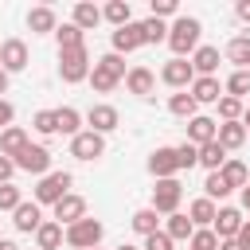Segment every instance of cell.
I'll return each mask as SVG.
<instances>
[{"label": "cell", "instance_id": "6da1fadb", "mask_svg": "<svg viewBox=\"0 0 250 250\" xmlns=\"http://www.w3.org/2000/svg\"><path fill=\"white\" fill-rule=\"evenodd\" d=\"M199 35H203V23L195 16H176V23L168 27V47L176 51V59H184L188 51L199 47Z\"/></svg>", "mask_w": 250, "mask_h": 250}, {"label": "cell", "instance_id": "7a4b0ae2", "mask_svg": "<svg viewBox=\"0 0 250 250\" xmlns=\"http://www.w3.org/2000/svg\"><path fill=\"white\" fill-rule=\"evenodd\" d=\"M121 78H125V59H121V55H113V51H109V55H102V59L90 66V86H94L98 94H109Z\"/></svg>", "mask_w": 250, "mask_h": 250}, {"label": "cell", "instance_id": "3957f363", "mask_svg": "<svg viewBox=\"0 0 250 250\" xmlns=\"http://www.w3.org/2000/svg\"><path fill=\"white\" fill-rule=\"evenodd\" d=\"M62 238H66V246H74V250H94V246L102 242V223L86 215V219L70 223V227L62 230Z\"/></svg>", "mask_w": 250, "mask_h": 250}, {"label": "cell", "instance_id": "277c9868", "mask_svg": "<svg viewBox=\"0 0 250 250\" xmlns=\"http://www.w3.org/2000/svg\"><path fill=\"white\" fill-rule=\"evenodd\" d=\"M180 199H184V184L176 176L172 180H156V188H152V211L156 215H176Z\"/></svg>", "mask_w": 250, "mask_h": 250}, {"label": "cell", "instance_id": "5b68a950", "mask_svg": "<svg viewBox=\"0 0 250 250\" xmlns=\"http://www.w3.org/2000/svg\"><path fill=\"white\" fill-rule=\"evenodd\" d=\"M59 74H62V82H82V78H90V55H86V47H74V51H59Z\"/></svg>", "mask_w": 250, "mask_h": 250}, {"label": "cell", "instance_id": "8992f818", "mask_svg": "<svg viewBox=\"0 0 250 250\" xmlns=\"http://www.w3.org/2000/svg\"><path fill=\"white\" fill-rule=\"evenodd\" d=\"M70 172H47L43 180H39V188H35V203H59L62 195H70Z\"/></svg>", "mask_w": 250, "mask_h": 250}, {"label": "cell", "instance_id": "52a82bcc", "mask_svg": "<svg viewBox=\"0 0 250 250\" xmlns=\"http://www.w3.org/2000/svg\"><path fill=\"white\" fill-rule=\"evenodd\" d=\"M12 164H16L20 172H31V176H47V172H51V152H47L43 145H31V141H27V148H23L20 156H12Z\"/></svg>", "mask_w": 250, "mask_h": 250}, {"label": "cell", "instance_id": "ba28073f", "mask_svg": "<svg viewBox=\"0 0 250 250\" xmlns=\"http://www.w3.org/2000/svg\"><path fill=\"white\" fill-rule=\"evenodd\" d=\"M160 82L172 86V90H188V86L195 82V70H191L188 59H168V62L160 66Z\"/></svg>", "mask_w": 250, "mask_h": 250}, {"label": "cell", "instance_id": "9c48e42d", "mask_svg": "<svg viewBox=\"0 0 250 250\" xmlns=\"http://www.w3.org/2000/svg\"><path fill=\"white\" fill-rule=\"evenodd\" d=\"M27 66V43L23 39H4L0 43V70L4 74H16Z\"/></svg>", "mask_w": 250, "mask_h": 250}, {"label": "cell", "instance_id": "30bf717a", "mask_svg": "<svg viewBox=\"0 0 250 250\" xmlns=\"http://www.w3.org/2000/svg\"><path fill=\"white\" fill-rule=\"evenodd\" d=\"M242 211L238 207H219V215H215V223H211V230H215V238L223 242V238H238V230H242Z\"/></svg>", "mask_w": 250, "mask_h": 250}, {"label": "cell", "instance_id": "8fae6325", "mask_svg": "<svg viewBox=\"0 0 250 250\" xmlns=\"http://www.w3.org/2000/svg\"><path fill=\"white\" fill-rule=\"evenodd\" d=\"M117 121H121V113L113 109V105H90L86 109V125H90V133H113L117 129Z\"/></svg>", "mask_w": 250, "mask_h": 250}, {"label": "cell", "instance_id": "7c38bea8", "mask_svg": "<svg viewBox=\"0 0 250 250\" xmlns=\"http://www.w3.org/2000/svg\"><path fill=\"white\" fill-rule=\"evenodd\" d=\"M105 152V141L98 137V133H78V137H70V156H78V160H98Z\"/></svg>", "mask_w": 250, "mask_h": 250}, {"label": "cell", "instance_id": "4fadbf2b", "mask_svg": "<svg viewBox=\"0 0 250 250\" xmlns=\"http://www.w3.org/2000/svg\"><path fill=\"white\" fill-rule=\"evenodd\" d=\"M78 219H86V199L70 191V195H62V199L55 203V223H59V227H62V223L70 227V223H78Z\"/></svg>", "mask_w": 250, "mask_h": 250}, {"label": "cell", "instance_id": "5bb4252c", "mask_svg": "<svg viewBox=\"0 0 250 250\" xmlns=\"http://www.w3.org/2000/svg\"><path fill=\"white\" fill-rule=\"evenodd\" d=\"M125 86H129V94H137V98H152L156 74H152L148 66H133V70H125Z\"/></svg>", "mask_w": 250, "mask_h": 250}, {"label": "cell", "instance_id": "9a60e30c", "mask_svg": "<svg viewBox=\"0 0 250 250\" xmlns=\"http://www.w3.org/2000/svg\"><path fill=\"white\" fill-rule=\"evenodd\" d=\"M12 223H16V230H23V234H35V230H39V223H43V211H39V203H35V199H31V203L23 199V203L12 211Z\"/></svg>", "mask_w": 250, "mask_h": 250}, {"label": "cell", "instance_id": "2e32d148", "mask_svg": "<svg viewBox=\"0 0 250 250\" xmlns=\"http://www.w3.org/2000/svg\"><path fill=\"white\" fill-rule=\"evenodd\" d=\"M191 70H195V78H215V70H219V47H195L191 51Z\"/></svg>", "mask_w": 250, "mask_h": 250}, {"label": "cell", "instance_id": "e0dca14e", "mask_svg": "<svg viewBox=\"0 0 250 250\" xmlns=\"http://www.w3.org/2000/svg\"><path fill=\"white\" fill-rule=\"evenodd\" d=\"M148 172H152L156 180H172V176L180 172V164H176V148H156V152L148 156Z\"/></svg>", "mask_w": 250, "mask_h": 250}, {"label": "cell", "instance_id": "ac0fdd59", "mask_svg": "<svg viewBox=\"0 0 250 250\" xmlns=\"http://www.w3.org/2000/svg\"><path fill=\"white\" fill-rule=\"evenodd\" d=\"M137 47H145L141 23H125V27L113 31V55H129V51H137Z\"/></svg>", "mask_w": 250, "mask_h": 250}, {"label": "cell", "instance_id": "d6986e66", "mask_svg": "<svg viewBox=\"0 0 250 250\" xmlns=\"http://www.w3.org/2000/svg\"><path fill=\"white\" fill-rule=\"evenodd\" d=\"M215 129H219V121H211V117H203V113H195L191 121H188V145H207V141H215Z\"/></svg>", "mask_w": 250, "mask_h": 250}, {"label": "cell", "instance_id": "ffe728a7", "mask_svg": "<svg viewBox=\"0 0 250 250\" xmlns=\"http://www.w3.org/2000/svg\"><path fill=\"white\" fill-rule=\"evenodd\" d=\"M70 23H74L78 31L98 27V23H102V8H98V4H90V0H78V4H74V12H70Z\"/></svg>", "mask_w": 250, "mask_h": 250}, {"label": "cell", "instance_id": "44dd1931", "mask_svg": "<svg viewBox=\"0 0 250 250\" xmlns=\"http://www.w3.org/2000/svg\"><path fill=\"white\" fill-rule=\"evenodd\" d=\"M215 141H219L227 152H230V148H242V145H246V125H242V121H223V125L215 129Z\"/></svg>", "mask_w": 250, "mask_h": 250}, {"label": "cell", "instance_id": "7402d4cb", "mask_svg": "<svg viewBox=\"0 0 250 250\" xmlns=\"http://www.w3.org/2000/svg\"><path fill=\"white\" fill-rule=\"evenodd\" d=\"M215 215H219V207H215L207 195L191 199V207H188V219H191V227H199V230H207V227L215 223Z\"/></svg>", "mask_w": 250, "mask_h": 250}, {"label": "cell", "instance_id": "603a6c76", "mask_svg": "<svg viewBox=\"0 0 250 250\" xmlns=\"http://www.w3.org/2000/svg\"><path fill=\"white\" fill-rule=\"evenodd\" d=\"M23 148H27V133H23L20 125H8V129L0 133V156L12 160V156H20Z\"/></svg>", "mask_w": 250, "mask_h": 250}, {"label": "cell", "instance_id": "cb8c5ba5", "mask_svg": "<svg viewBox=\"0 0 250 250\" xmlns=\"http://www.w3.org/2000/svg\"><path fill=\"white\" fill-rule=\"evenodd\" d=\"M191 98H195V105H211V102H219V98H223L219 78H195V82H191Z\"/></svg>", "mask_w": 250, "mask_h": 250}, {"label": "cell", "instance_id": "d4e9b609", "mask_svg": "<svg viewBox=\"0 0 250 250\" xmlns=\"http://www.w3.org/2000/svg\"><path fill=\"white\" fill-rule=\"evenodd\" d=\"M27 27H31V35H47V31H55L59 23H55V12H51L47 4H39V8L27 12Z\"/></svg>", "mask_w": 250, "mask_h": 250}, {"label": "cell", "instance_id": "484cf974", "mask_svg": "<svg viewBox=\"0 0 250 250\" xmlns=\"http://www.w3.org/2000/svg\"><path fill=\"white\" fill-rule=\"evenodd\" d=\"M35 242H39V250H59L62 246V227L55 219H43L39 230H35Z\"/></svg>", "mask_w": 250, "mask_h": 250}, {"label": "cell", "instance_id": "4316f807", "mask_svg": "<svg viewBox=\"0 0 250 250\" xmlns=\"http://www.w3.org/2000/svg\"><path fill=\"white\" fill-rule=\"evenodd\" d=\"M199 164H203L207 172H219V168L227 164V148H223L219 141H207V145H199Z\"/></svg>", "mask_w": 250, "mask_h": 250}, {"label": "cell", "instance_id": "83f0119b", "mask_svg": "<svg viewBox=\"0 0 250 250\" xmlns=\"http://www.w3.org/2000/svg\"><path fill=\"white\" fill-rule=\"evenodd\" d=\"M219 176H223V184L234 191V188H246L250 184V172H246V164L242 160H227L223 168H219Z\"/></svg>", "mask_w": 250, "mask_h": 250}, {"label": "cell", "instance_id": "f1b7e54d", "mask_svg": "<svg viewBox=\"0 0 250 250\" xmlns=\"http://www.w3.org/2000/svg\"><path fill=\"white\" fill-rule=\"evenodd\" d=\"M227 59L238 66V70H250V35H234L227 43Z\"/></svg>", "mask_w": 250, "mask_h": 250}, {"label": "cell", "instance_id": "f546056e", "mask_svg": "<svg viewBox=\"0 0 250 250\" xmlns=\"http://www.w3.org/2000/svg\"><path fill=\"white\" fill-rule=\"evenodd\" d=\"M102 20H109L113 27H125V23H133V8H129V0H109V4L102 8Z\"/></svg>", "mask_w": 250, "mask_h": 250}, {"label": "cell", "instance_id": "4dcf8cb0", "mask_svg": "<svg viewBox=\"0 0 250 250\" xmlns=\"http://www.w3.org/2000/svg\"><path fill=\"white\" fill-rule=\"evenodd\" d=\"M164 234H168L172 242H184V238H191V234H195V227H191V219H188V215H180V211H176V215H168Z\"/></svg>", "mask_w": 250, "mask_h": 250}, {"label": "cell", "instance_id": "1f68e13d", "mask_svg": "<svg viewBox=\"0 0 250 250\" xmlns=\"http://www.w3.org/2000/svg\"><path fill=\"white\" fill-rule=\"evenodd\" d=\"M82 35H86V31H78L74 23H59V27H55L59 51H74V47H86V43H82Z\"/></svg>", "mask_w": 250, "mask_h": 250}, {"label": "cell", "instance_id": "d6a6232c", "mask_svg": "<svg viewBox=\"0 0 250 250\" xmlns=\"http://www.w3.org/2000/svg\"><path fill=\"white\" fill-rule=\"evenodd\" d=\"M168 113H176V117H195V98L188 94V90H180V94H172L168 98Z\"/></svg>", "mask_w": 250, "mask_h": 250}, {"label": "cell", "instance_id": "836d02e7", "mask_svg": "<svg viewBox=\"0 0 250 250\" xmlns=\"http://www.w3.org/2000/svg\"><path fill=\"white\" fill-rule=\"evenodd\" d=\"M55 113H59V133H66V137H78V133H82V129H78V125H82V113H78L74 105H62V109H55Z\"/></svg>", "mask_w": 250, "mask_h": 250}, {"label": "cell", "instance_id": "e575fe53", "mask_svg": "<svg viewBox=\"0 0 250 250\" xmlns=\"http://www.w3.org/2000/svg\"><path fill=\"white\" fill-rule=\"evenodd\" d=\"M133 230H137V234H145V238H148V234H156V230H160L156 211H152V207H141V211L133 215Z\"/></svg>", "mask_w": 250, "mask_h": 250}, {"label": "cell", "instance_id": "d590c367", "mask_svg": "<svg viewBox=\"0 0 250 250\" xmlns=\"http://www.w3.org/2000/svg\"><path fill=\"white\" fill-rule=\"evenodd\" d=\"M31 129H35V133H43V137L59 133V113H55V109H39V113L31 117Z\"/></svg>", "mask_w": 250, "mask_h": 250}, {"label": "cell", "instance_id": "8d00e7d4", "mask_svg": "<svg viewBox=\"0 0 250 250\" xmlns=\"http://www.w3.org/2000/svg\"><path fill=\"white\" fill-rule=\"evenodd\" d=\"M141 39L145 43H160V39H168V27H164V20H141Z\"/></svg>", "mask_w": 250, "mask_h": 250}, {"label": "cell", "instance_id": "74e56055", "mask_svg": "<svg viewBox=\"0 0 250 250\" xmlns=\"http://www.w3.org/2000/svg\"><path fill=\"white\" fill-rule=\"evenodd\" d=\"M227 94H230V98H238V102H242V98H246V94H250V70H234V74H230V78H227Z\"/></svg>", "mask_w": 250, "mask_h": 250}, {"label": "cell", "instance_id": "f35d334b", "mask_svg": "<svg viewBox=\"0 0 250 250\" xmlns=\"http://www.w3.org/2000/svg\"><path fill=\"white\" fill-rule=\"evenodd\" d=\"M215 105H219V117H223V121H242V102H238V98L223 94Z\"/></svg>", "mask_w": 250, "mask_h": 250}, {"label": "cell", "instance_id": "ab89813d", "mask_svg": "<svg viewBox=\"0 0 250 250\" xmlns=\"http://www.w3.org/2000/svg\"><path fill=\"white\" fill-rule=\"evenodd\" d=\"M203 191H207V199H211V203L230 195V188L223 184V176H219V172H207V180H203Z\"/></svg>", "mask_w": 250, "mask_h": 250}, {"label": "cell", "instance_id": "60d3db41", "mask_svg": "<svg viewBox=\"0 0 250 250\" xmlns=\"http://www.w3.org/2000/svg\"><path fill=\"white\" fill-rule=\"evenodd\" d=\"M188 250H219L215 230H211V227H207V230H195V234L188 238Z\"/></svg>", "mask_w": 250, "mask_h": 250}, {"label": "cell", "instance_id": "b9f144b4", "mask_svg": "<svg viewBox=\"0 0 250 250\" xmlns=\"http://www.w3.org/2000/svg\"><path fill=\"white\" fill-rule=\"evenodd\" d=\"M176 164H180V172H184V168H195V164H199V148L188 145V141L176 145Z\"/></svg>", "mask_w": 250, "mask_h": 250}, {"label": "cell", "instance_id": "7bdbcfd3", "mask_svg": "<svg viewBox=\"0 0 250 250\" xmlns=\"http://www.w3.org/2000/svg\"><path fill=\"white\" fill-rule=\"evenodd\" d=\"M20 203H23L20 188H16V184H0V211H16Z\"/></svg>", "mask_w": 250, "mask_h": 250}, {"label": "cell", "instance_id": "ee69618b", "mask_svg": "<svg viewBox=\"0 0 250 250\" xmlns=\"http://www.w3.org/2000/svg\"><path fill=\"white\" fill-rule=\"evenodd\" d=\"M141 250H172V238H168L164 230H156V234H148V238H145V246H141Z\"/></svg>", "mask_w": 250, "mask_h": 250}, {"label": "cell", "instance_id": "f6af8a7d", "mask_svg": "<svg viewBox=\"0 0 250 250\" xmlns=\"http://www.w3.org/2000/svg\"><path fill=\"white\" fill-rule=\"evenodd\" d=\"M164 16H176V0H152V20H164Z\"/></svg>", "mask_w": 250, "mask_h": 250}, {"label": "cell", "instance_id": "bcb514c9", "mask_svg": "<svg viewBox=\"0 0 250 250\" xmlns=\"http://www.w3.org/2000/svg\"><path fill=\"white\" fill-rule=\"evenodd\" d=\"M12 117H16V109H12V102H4V98H0V133H4L8 125H12Z\"/></svg>", "mask_w": 250, "mask_h": 250}, {"label": "cell", "instance_id": "7dc6e473", "mask_svg": "<svg viewBox=\"0 0 250 250\" xmlns=\"http://www.w3.org/2000/svg\"><path fill=\"white\" fill-rule=\"evenodd\" d=\"M12 172H16V164H12L8 156H0V184H8V180H12Z\"/></svg>", "mask_w": 250, "mask_h": 250}, {"label": "cell", "instance_id": "c3c4849f", "mask_svg": "<svg viewBox=\"0 0 250 250\" xmlns=\"http://www.w3.org/2000/svg\"><path fill=\"white\" fill-rule=\"evenodd\" d=\"M234 16H238L242 23H250V0H238V4H234Z\"/></svg>", "mask_w": 250, "mask_h": 250}, {"label": "cell", "instance_id": "681fc988", "mask_svg": "<svg viewBox=\"0 0 250 250\" xmlns=\"http://www.w3.org/2000/svg\"><path fill=\"white\" fill-rule=\"evenodd\" d=\"M234 242H238L242 250H250V219L242 223V230H238V238H234Z\"/></svg>", "mask_w": 250, "mask_h": 250}, {"label": "cell", "instance_id": "f907efd6", "mask_svg": "<svg viewBox=\"0 0 250 250\" xmlns=\"http://www.w3.org/2000/svg\"><path fill=\"white\" fill-rule=\"evenodd\" d=\"M219 250H242V246H238L234 238H223V242H219Z\"/></svg>", "mask_w": 250, "mask_h": 250}, {"label": "cell", "instance_id": "816d5d0a", "mask_svg": "<svg viewBox=\"0 0 250 250\" xmlns=\"http://www.w3.org/2000/svg\"><path fill=\"white\" fill-rule=\"evenodd\" d=\"M242 207H246V211H250V184H246V188H242Z\"/></svg>", "mask_w": 250, "mask_h": 250}, {"label": "cell", "instance_id": "f5cc1de1", "mask_svg": "<svg viewBox=\"0 0 250 250\" xmlns=\"http://www.w3.org/2000/svg\"><path fill=\"white\" fill-rule=\"evenodd\" d=\"M0 94H8V74L0 70Z\"/></svg>", "mask_w": 250, "mask_h": 250}, {"label": "cell", "instance_id": "db71d44e", "mask_svg": "<svg viewBox=\"0 0 250 250\" xmlns=\"http://www.w3.org/2000/svg\"><path fill=\"white\" fill-rule=\"evenodd\" d=\"M0 250H20L16 242H8V238H0Z\"/></svg>", "mask_w": 250, "mask_h": 250}, {"label": "cell", "instance_id": "11a10c76", "mask_svg": "<svg viewBox=\"0 0 250 250\" xmlns=\"http://www.w3.org/2000/svg\"><path fill=\"white\" fill-rule=\"evenodd\" d=\"M242 125H246V129H250V109H242Z\"/></svg>", "mask_w": 250, "mask_h": 250}, {"label": "cell", "instance_id": "9f6ffc18", "mask_svg": "<svg viewBox=\"0 0 250 250\" xmlns=\"http://www.w3.org/2000/svg\"><path fill=\"white\" fill-rule=\"evenodd\" d=\"M117 250H137V246H117Z\"/></svg>", "mask_w": 250, "mask_h": 250}, {"label": "cell", "instance_id": "6f0895ef", "mask_svg": "<svg viewBox=\"0 0 250 250\" xmlns=\"http://www.w3.org/2000/svg\"><path fill=\"white\" fill-rule=\"evenodd\" d=\"M94 250H98V246H94Z\"/></svg>", "mask_w": 250, "mask_h": 250}]
</instances>
